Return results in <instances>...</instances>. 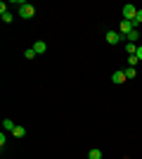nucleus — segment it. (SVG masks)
<instances>
[{
	"label": "nucleus",
	"instance_id": "14",
	"mask_svg": "<svg viewBox=\"0 0 142 159\" xmlns=\"http://www.w3.org/2000/svg\"><path fill=\"white\" fill-rule=\"evenodd\" d=\"M24 57H26V60H33V57H36V50H33V48H26V50H24Z\"/></svg>",
	"mask_w": 142,
	"mask_h": 159
},
{
	"label": "nucleus",
	"instance_id": "11",
	"mask_svg": "<svg viewBox=\"0 0 142 159\" xmlns=\"http://www.w3.org/2000/svg\"><path fill=\"white\" fill-rule=\"evenodd\" d=\"M123 71H126V79H135V76H137V71H135V66H126V69H123Z\"/></svg>",
	"mask_w": 142,
	"mask_h": 159
},
{
	"label": "nucleus",
	"instance_id": "18",
	"mask_svg": "<svg viewBox=\"0 0 142 159\" xmlns=\"http://www.w3.org/2000/svg\"><path fill=\"white\" fill-rule=\"evenodd\" d=\"M137 60H142V45H137Z\"/></svg>",
	"mask_w": 142,
	"mask_h": 159
},
{
	"label": "nucleus",
	"instance_id": "9",
	"mask_svg": "<svg viewBox=\"0 0 142 159\" xmlns=\"http://www.w3.org/2000/svg\"><path fill=\"white\" fill-rule=\"evenodd\" d=\"M14 128H17V124H14L12 119H5V121H2V131H14Z\"/></svg>",
	"mask_w": 142,
	"mask_h": 159
},
{
	"label": "nucleus",
	"instance_id": "5",
	"mask_svg": "<svg viewBox=\"0 0 142 159\" xmlns=\"http://www.w3.org/2000/svg\"><path fill=\"white\" fill-rule=\"evenodd\" d=\"M0 17H2V21H5V24H10V21H12V12L7 10L5 2H0Z\"/></svg>",
	"mask_w": 142,
	"mask_h": 159
},
{
	"label": "nucleus",
	"instance_id": "2",
	"mask_svg": "<svg viewBox=\"0 0 142 159\" xmlns=\"http://www.w3.org/2000/svg\"><path fill=\"white\" fill-rule=\"evenodd\" d=\"M104 38H107L109 45H118V43H123V40H126V36H123V33H118V31H107V36H104Z\"/></svg>",
	"mask_w": 142,
	"mask_h": 159
},
{
	"label": "nucleus",
	"instance_id": "6",
	"mask_svg": "<svg viewBox=\"0 0 142 159\" xmlns=\"http://www.w3.org/2000/svg\"><path fill=\"white\" fill-rule=\"evenodd\" d=\"M33 50H36V55H45V52H47V43L36 40V43H33Z\"/></svg>",
	"mask_w": 142,
	"mask_h": 159
},
{
	"label": "nucleus",
	"instance_id": "1",
	"mask_svg": "<svg viewBox=\"0 0 142 159\" xmlns=\"http://www.w3.org/2000/svg\"><path fill=\"white\" fill-rule=\"evenodd\" d=\"M33 14H36V7L31 5V2H21L19 5V17L21 19H31Z\"/></svg>",
	"mask_w": 142,
	"mask_h": 159
},
{
	"label": "nucleus",
	"instance_id": "7",
	"mask_svg": "<svg viewBox=\"0 0 142 159\" xmlns=\"http://www.w3.org/2000/svg\"><path fill=\"white\" fill-rule=\"evenodd\" d=\"M137 40H140V31H137V29H133V31L126 36V43H137Z\"/></svg>",
	"mask_w": 142,
	"mask_h": 159
},
{
	"label": "nucleus",
	"instance_id": "15",
	"mask_svg": "<svg viewBox=\"0 0 142 159\" xmlns=\"http://www.w3.org/2000/svg\"><path fill=\"white\" fill-rule=\"evenodd\" d=\"M140 24H142V10H137V17H135V19H133V26H140Z\"/></svg>",
	"mask_w": 142,
	"mask_h": 159
},
{
	"label": "nucleus",
	"instance_id": "4",
	"mask_svg": "<svg viewBox=\"0 0 142 159\" xmlns=\"http://www.w3.org/2000/svg\"><path fill=\"white\" fill-rule=\"evenodd\" d=\"M133 21H128V19H121V24H118V33H123V36H128L130 31H133Z\"/></svg>",
	"mask_w": 142,
	"mask_h": 159
},
{
	"label": "nucleus",
	"instance_id": "12",
	"mask_svg": "<svg viewBox=\"0 0 142 159\" xmlns=\"http://www.w3.org/2000/svg\"><path fill=\"white\" fill-rule=\"evenodd\" d=\"M88 159H102V152L97 150V147H93V150L88 152Z\"/></svg>",
	"mask_w": 142,
	"mask_h": 159
},
{
	"label": "nucleus",
	"instance_id": "17",
	"mask_svg": "<svg viewBox=\"0 0 142 159\" xmlns=\"http://www.w3.org/2000/svg\"><path fill=\"white\" fill-rule=\"evenodd\" d=\"M5 140L7 138H5V131H2V133H0V147H2V150H5Z\"/></svg>",
	"mask_w": 142,
	"mask_h": 159
},
{
	"label": "nucleus",
	"instance_id": "13",
	"mask_svg": "<svg viewBox=\"0 0 142 159\" xmlns=\"http://www.w3.org/2000/svg\"><path fill=\"white\" fill-rule=\"evenodd\" d=\"M126 52L128 55H137V45L135 43H126Z\"/></svg>",
	"mask_w": 142,
	"mask_h": 159
},
{
	"label": "nucleus",
	"instance_id": "16",
	"mask_svg": "<svg viewBox=\"0 0 142 159\" xmlns=\"http://www.w3.org/2000/svg\"><path fill=\"white\" fill-rule=\"evenodd\" d=\"M137 62H140V60H137V55H128V64L130 66H135Z\"/></svg>",
	"mask_w": 142,
	"mask_h": 159
},
{
	"label": "nucleus",
	"instance_id": "10",
	"mask_svg": "<svg viewBox=\"0 0 142 159\" xmlns=\"http://www.w3.org/2000/svg\"><path fill=\"white\" fill-rule=\"evenodd\" d=\"M12 135H14V138H24V135H26V128H24V126H17L12 131Z\"/></svg>",
	"mask_w": 142,
	"mask_h": 159
},
{
	"label": "nucleus",
	"instance_id": "3",
	"mask_svg": "<svg viewBox=\"0 0 142 159\" xmlns=\"http://www.w3.org/2000/svg\"><path fill=\"white\" fill-rule=\"evenodd\" d=\"M135 17H137V7L135 5H130V2H128V5H123V19L133 21Z\"/></svg>",
	"mask_w": 142,
	"mask_h": 159
},
{
	"label": "nucleus",
	"instance_id": "8",
	"mask_svg": "<svg viewBox=\"0 0 142 159\" xmlns=\"http://www.w3.org/2000/svg\"><path fill=\"white\" fill-rule=\"evenodd\" d=\"M111 81H114V83H123V81H128V79H126V71H114V74H111Z\"/></svg>",
	"mask_w": 142,
	"mask_h": 159
}]
</instances>
